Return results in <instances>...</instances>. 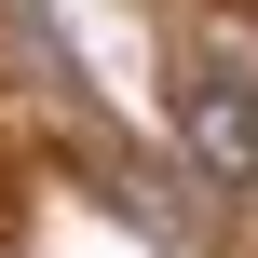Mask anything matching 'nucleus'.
<instances>
[{
	"instance_id": "obj_1",
	"label": "nucleus",
	"mask_w": 258,
	"mask_h": 258,
	"mask_svg": "<svg viewBox=\"0 0 258 258\" xmlns=\"http://www.w3.org/2000/svg\"><path fill=\"white\" fill-rule=\"evenodd\" d=\"M177 163L204 190H258V82L245 68H190L177 82Z\"/></svg>"
}]
</instances>
